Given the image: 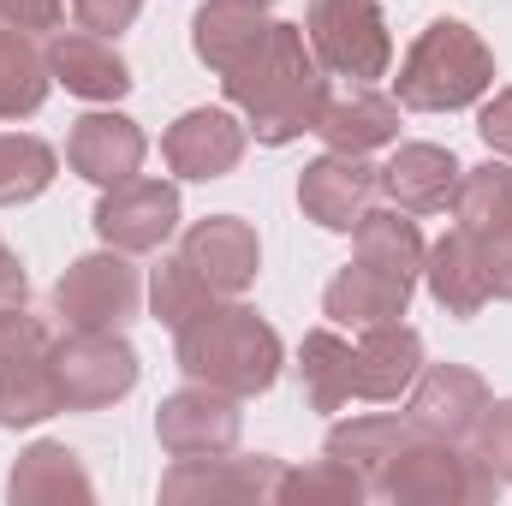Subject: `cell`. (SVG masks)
Returning a JSON list of instances; mask_svg holds the SVG:
<instances>
[{
	"label": "cell",
	"mask_w": 512,
	"mask_h": 506,
	"mask_svg": "<svg viewBox=\"0 0 512 506\" xmlns=\"http://www.w3.org/2000/svg\"><path fill=\"white\" fill-rule=\"evenodd\" d=\"M30 298V280H24V262L12 256V245L0 239V310H12V304H24Z\"/></svg>",
	"instance_id": "cell-37"
},
{
	"label": "cell",
	"mask_w": 512,
	"mask_h": 506,
	"mask_svg": "<svg viewBox=\"0 0 512 506\" xmlns=\"http://www.w3.org/2000/svg\"><path fill=\"white\" fill-rule=\"evenodd\" d=\"M489 90H495V54L459 18L423 24L393 78V102L411 114H459V108L483 102Z\"/></svg>",
	"instance_id": "cell-4"
},
{
	"label": "cell",
	"mask_w": 512,
	"mask_h": 506,
	"mask_svg": "<svg viewBox=\"0 0 512 506\" xmlns=\"http://www.w3.org/2000/svg\"><path fill=\"white\" fill-rule=\"evenodd\" d=\"M423 286L429 298L447 310V316H477L489 304V280H483V256H477V239L465 227H453L441 245L423 251Z\"/></svg>",
	"instance_id": "cell-25"
},
{
	"label": "cell",
	"mask_w": 512,
	"mask_h": 506,
	"mask_svg": "<svg viewBox=\"0 0 512 506\" xmlns=\"http://www.w3.org/2000/svg\"><path fill=\"white\" fill-rule=\"evenodd\" d=\"M221 292L185 262V256H161L155 262V274H149V316L161 322V328H185L197 310H209Z\"/></svg>",
	"instance_id": "cell-30"
},
{
	"label": "cell",
	"mask_w": 512,
	"mask_h": 506,
	"mask_svg": "<svg viewBox=\"0 0 512 506\" xmlns=\"http://www.w3.org/2000/svg\"><path fill=\"white\" fill-rule=\"evenodd\" d=\"M60 173V155L30 131H0V209L36 203Z\"/></svg>",
	"instance_id": "cell-29"
},
{
	"label": "cell",
	"mask_w": 512,
	"mask_h": 506,
	"mask_svg": "<svg viewBox=\"0 0 512 506\" xmlns=\"http://www.w3.org/2000/svg\"><path fill=\"white\" fill-rule=\"evenodd\" d=\"M54 78H48V54H36V42L24 30L0 24V120H30L42 114Z\"/></svg>",
	"instance_id": "cell-27"
},
{
	"label": "cell",
	"mask_w": 512,
	"mask_h": 506,
	"mask_svg": "<svg viewBox=\"0 0 512 506\" xmlns=\"http://www.w3.org/2000/svg\"><path fill=\"white\" fill-rule=\"evenodd\" d=\"M280 459L256 453V459H173V471L161 477V501L185 506V501H256L268 506L280 495Z\"/></svg>",
	"instance_id": "cell-14"
},
{
	"label": "cell",
	"mask_w": 512,
	"mask_h": 506,
	"mask_svg": "<svg viewBox=\"0 0 512 506\" xmlns=\"http://www.w3.org/2000/svg\"><path fill=\"white\" fill-rule=\"evenodd\" d=\"M6 501L12 506H54V501H96V483L84 471V459L66 441H30L6 477Z\"/></svg>",
	"instance_id": "cell-21"
},
{
	"label": "cell",
	"mask_w": 512,
	"mask_h": 506,
	"mask_svg": "<svg viewBox=\"0 0 512 506\" xmlns=\"http://www.w3.org/2000/svg\"><path fill=\"white\" fill-rule=\"evenodd\" d=\"M316 137L340 155H370V149H387L399 143V102L370 90V84H352L346 96H328L322 120H316Z\"/></svg>",
	"instance_id": "cell-22"
},
{
	"label": "cell",
	"mask_w": 512,
	"mask_h": 506,
	"mask_svg": "<svg viewBox=\"0 0 512 506\" xmlns=\"http://www.w3.org/2000/svg\"><path fill=\"white\" fill-rule=\"evenodd\" d=\"M0 24L24 36H54L66 24V0H0Z\"/></svg>",
	"instance_id": "cell-34"
},
{
	"label": "cell",
	"mask_w": 512,
	"mask_h": 506,
	"mask_svg": "<svg viewBox=\"0 0 512 506\" xmlns=\"http://www.w3.org/2000/svg\"><path fill=\"white\" fill-rule=\"evenodd\" d=\"M143 155H149V137H143V126L126 120V114H84V120H72V137H66V167H72L78 179L102 185V191L137 179Z\"/></svg>",
	"instance_id": "cell-19"
},
{
	"label": "cell",
	"mask_w": 512,
	"mask_h": 506,
	"mask_svg": "<svg viewBox=\"0 0 512 506\" xmlns=\"http://www.w3.org/2000/svg\"><path fill=\"white\" fill-rule=\"evenodd\" d=\"M423 370V334L405 328V322H370L358 328V346H352V399H370V405H393L411 393V381Z\"/></svg>",
	"instance_id": "cell-17"
},
{
	"label": "cell",
	"mask_w": 512,
	"mask_h": 506,
	"mask_svg": "<svg viewBox=\"0 0 512 506\" xmlns=\"http://www.w3.org/2000/svg\"><path fill=\"white\" fill-rule=\"evenodd\" d=\"M60 411L54 334L24 304L0 310V429H30Z\"/></svg>",
	"instance_id": "cell-6"
},
{
	"label": "cell",
	"mask_w": 512,
	"mask_h": 506,
	"mask_svg": "<svg viewBox=\"0 0 512 506\" xmlns=\"http://www.w3.org/2000/svg\"><path fill=\"white\" fill-rule=\"evenodd\" d=\"M459 155L441 149V143H399L393 161L382 167V191L393 209L405 215H441L453 203V185H459Z\"/></svg>",
	"instance_id": "cell-20"
},
{
	"label": "cell",
	"mask_w": 512,
	"mask_h": 506,
	"mask_svg": "<svg viewBox=\"0 0 512 506\" xmlns=\"http://www.w3.org/2000/svg\"><path fill=\"white\" fill-rule=\"evenodd\" d=\"M90 221H96V239H102L108 251L149 256L179 233V185H167V179H126V185H108Z\"/></svg>",
	"instance_id": "cell-11"
},
{
	"label": "cell",
	"mask_w": 512,
	"mask_h": 506,
	"mask_svg": "<svg viewBox=\"0 0 512 506\" xmlns=\"http://www.w3.org/2000/svg\"><path fill=\"white\" fill-rule=\"evenodd\" d=\"M304 36H310L328 78L376 84L393 66V36H387L382 0H304Z\"/></svg>",
	"instance_id": "cell-7"
},
{
	"label": "cell",
	"mask_w": 512,
	"mask_h": 506,
	"mask_svg": "<svg viewBox=\"0 0 512 506\" xmlns=\"http://www.w3.org/2000/svg\"><path fill=\"white\" fill-rule=\"evenodd\" d=\"M173 364L185 370V381L221 387L233 399H256L280 381L286 346L280 334L239 298H215L209 310H197L185 328H173Z\"/></svg>",
	"instance_id": "cell-3"
},
{
	"label": "cell",
	"mask_w": 512,
	"mask_h": 506,
	"mask_svg": "<svg viewBox=\"0 0 512 506\" xmlns=\"http://www.w3.org/2000/svg\"><path fill=\"white\" fill-rule=\"evenodd\" d=\"M417 435H423V429H417L411 417H387V411H376V417L334 423V429H328V441H322V453H328V459H340V465H352V471L364 477V489L376 495V489H382V477L393 471V459H399Z\"/></svg>",
	"instance_id": "cell-23"
},
{
	"label": "cell",
	"mask_w": 512,
	"mask_h": 506,
	"mask_svg": "<svg viewBox=\"0 0 512 506\" xmlns=\"http://www.w3.org/2000/svg\"><path fill=\"white\" fill-rule=\"evenodd\" d=\"M268 6H256V0H203L197 12H191V48H197V60L221 78V72H233L245 54H251L256 42L268 36Z\"/></svg>",
	"instance_id": "cell-24"
},
{
	"label": "cell",
	"mask_w": 512,
	"mask_h": 506,
	"mask_svg": "<svg viewBox=\"0 0 512 506\" xmlns=\"http://www.w3.org/2000/svg\"><path fill=\"white\" fill-rule=\"evenodd\" d=\"M256 6H274V0H256Z\"/></svg>",
	"instance_id": "cell-38"
},
{
	"label": "cell",
	"mask_w": 512,
	"mask_h": 506,
	"mask_svg": "<svg viewBox=\"0 0 512 506\" xmlns=\"http://www.w3.org/2000/svg\"><path fill=\"white\" fill-rule=\"evenodd\" d=\"M221 90L245 114L251 137L268 143V149L298 143L304 131H316L322 108H328V72H322L304 24H286V18H274L251 54L233 72H221Z\"/></svg>",
	"instance_id": "cell-1"
},
{
	"label": "cell",
	"mask_w": 512,
	"mask_h": 506,
	"mask_svg": "<svg viewBox=\"0 0 512 506\" xmlns=\"http://www.w3.org/2000/svg\"><path fill=\"white\" fill-rule=\"evenodd\" d=\"M477 256H483V280H489V298L512 304V221L507 227H489V233H471Z\"/></svg>",
	"instance_id": "cell-33"
},
{
	"label": "cell",
	"mask_w": 512,
	"mask_h": 506,
	"mask_svg": "<svg viewBox=\"0 0 512 506\" xmlns=\"http://www.w3.org/2000/svg\"><path fill=\"white\" fill-rule=\"evenodd\" d=\"M239 435H245L239 399L203 381L167 393L155 411V441L167 459H221V453H239Z\"/></svg>",
	"instance_id": "cell-10"
},
{
	"label": "cell",
	"mask_w": 512,
	"mask_h": 506,
	"mask_svg": "<svg viewBox=\"0 0 512 506\" xmlns=\"http://www.w3.org/2000/svg\"><path fill=\"white\" fill-rule=\"evenodd\" d=\"M179 256L221 292V298H245L262 274V245H256V227L239 215H209V221H191L185 227V245Z\"/></svg>",
	"instance_id": "cell-16"
},
{
	"label": "cell",
	"mask_w": 512,
	"mask_h": 506,
	"mask_svg": "<svg viewBox=\"0 0 512 506\" xmlns=\"http://www.w3.org/2000/svg\"><path fill=\"white\" fill-rule=\"evenodd\" d=\"M245 143H251V126H239L227 108H191L179 114L167 137H161V155L179 179H227L239 161H245Z\"/></svg>",
	"instance_id": "cell-15"
},
{
	"label": "cell",
	"mask_w": 512,
	"mask_h": 506,
	"mask_svg": "<svg viewBox=\"0 0 512 506\" xmlns=\"http://www.w3.org/2000/svg\"><path fill=\"white\" fill-rule=\"evenodd\" d=\"M376 197H382V167H370L364 155L328 149L298 173V209L322 233H352L376 209Z\"/></svg>",
	"instance_id": "cell-12"
},
{
	"label": "cell",
	"mask_w": 512,
	"mask_h": 506,
	"mask_svg": "<svg viewBox=\"0 0 512 506\" xmlns=\"http://www.w3.org/2000/svg\"><path fill=\"white\" fill-rule=\"evenodd\" d=\"M477 137L489 143V155L512 161V90H495V96L483 102V114H477Z\"/></svg>",
	"instance_id": "cell-36"
},
{
	"label": "cell",
	"mask_w": 512,
	"mask_h": 506,
	"mask_svg": "<svg viewBox=\"0 0 512 506\" xmlns=\"http://www.w3.org/2000/svg\"><path fill=\"white\" fill-rule=\"evenodd\" d=\"M423 233L405 209H370L352 227V262L328 280L322 316L340 328H370V322H399L417 280H423Z\"/></svg>",
	"instance_id": "cell-2"
},
{
	"label": "cell",
	"mask_w": 512,
	"mask_h": 506,
	"mask_svg": "<svg viewBox=\"0 0 512 506\" xmlns=\"http://www.w3.org/2000/svg\"><path fill=\"white\" fill-rule=\"evenodd\" d=\"M495 471L477 459V447H459V441H435V435H417L393 471L382 477V501L393 506H483L495 501Z\"/></svg>",
	"instance_id": "cell-5"
},
{
	"label": "cell",
	"mask_w": 512,
	"mask_h": 506,
	"mask_svg": "<svg viewBox=\"0 0 512 506\" xmlns=\"http://www.w3.org/2000/svg\"><path fill=\"white\" fill-rule=\"evenodd\" d=\"M60 328H126L143 304V274L131 268L126 251H96V256H78L54 292H48Z\"/></svg>",
	"instance_id": "cell-9"
},
{
	"label": "cell",
	"mask_w": 512,
	"mask_h": 506,
	"mask_svg": "<svg viewBox=\"0 0 512 506\" xmlns=\"http://www.w3.org/2000/svg\"><path fill=\"white\" fill-rule=\"evenodd\" d=\"M72 12H78L84 30H96V36H120V30L137 24L143 0H72Z\"/></svg>",
	"instance_id": "cell-35"
},
{
	"label": "cell",
	"mask_w": 512,
	"mask_h": 506,
	"mask_svg": "<svg viewBox=\"0 0 512 506\" xmlns=\"http://www.w3.org/2000/svg\"><path fill=\"white\" fill-rule=\"evenodd\" d=\"M298 387H304L310 411L352 405V340L334 328H310L298 346Z\"/></svg>",
	"instance_id": "cell-26"
},
{
	"label": "cell",
	"mask_w": 512,
	"mask_h": 506,
	"mask_svg": "<svg viewBox=\"0 0 512 506\" xmlns=\"http://www.w3.org/2000/svg\"><path fill=\"white\" fill-rule=\"evenodd\" d=\"M489 381L477 376V370H465V364H423L417 381H411V423L423 429V435H435V441H459V447H471V435H477V423H483V411H489Z\"/></svg>",
	"instance_id": "cell-13"
},
{
	"label": "cell",
	"mask_w": 512,
	"mask_h": 506,
	"mask_svg": "<svg viewBox=\"0 0 512 506\" xmlns=\"http://www.w3.org/2000/svg\"><path fill=\"white\" fill-rule=\"evenodd\" d=\"M471 441H477V459L495 471V483H512V399H489Z\"/></svg>",
	"instance_id": "cell-32"
},
{
	"label": "cell",
	"mask_w": 512,
	"mask_h": 506,
	"mask_svg": "<svg viewBox=\"0 0 512 506\" xmlns=\"http://www.w3.org/2000/svg\"><path fill=\"white\" fill-rule=\"evenodd\" d=\"M60 411H108L137 387V352L120 328H66L54 340Z\"/></svg>",
	"instance_id": "cell-8"
},
{
	"label": "cell",
	"mask_w": 512,
	"mask_h": 506,
	"mask_svg": "<svg viewBox=\"0 0 512 506\" xmlns=\"http://www.w3.org/2000/svg\"><path fill=\"white\" fill-rule=\"evenodd\" d=\"M42 54H48V78L84 102H120L131 90V66L114 48V36H96L78 24V30H54Z\"/></svg>",
	"instance_id": "cell-18"
},
{
	"label": "cell",
	"mask_w": 512,
	"mask_h": 506,
	"mask_svg": "<svg viewBox=\"0 0 512 506\" xmlns=\"http://www.w3.org/2000/svg\"><path fill=\"white\" fill-rule=\"evenodd\" d=\"M453 221L465 233H489V227H507L512 221V161L489 155L483 167H465L459 185H453Z\"/></svg>",
	"instance_id": "cell-28"
},
{
	"label": "cell",
	"mask_w": 512,
	"mask_h": 506,
	"mask_svg": "<svg viewBox=\"0 0 512 506\" xmlns=\"http://www.w3.org/2000/svg\"><path fill=\"white\" fill-rule=\"evenodd\" d=\"M370 489H364V477L352 471V465H340V459H316V465H304V471H280V495L274 501H364Z\"/></svg>",
	"instance_id": "cell-31"
}]
</instances>
